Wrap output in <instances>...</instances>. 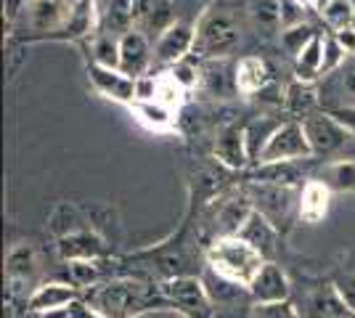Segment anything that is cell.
Here are the masks:
<instances>
[{
	"label": "cell",
	"mask_w": 355,
	"mask_h": 318,
	"mask_svg": "<svg viewBox=\"0 0 355 318\" xmlns=\"http://www.w3.org/2000/svg\"><path fill=\"white\" fill-rule=\"evenodd\" d=\"M119 37L122 35L109 30H96L90 37H85V48L90 51L88 64H101V67L119 69Z\"/></svg>",
	"instance_id": "83f0119b"
},
{
	"label": "cell",
	"mask_w": 355,
	"mask_h": 318,
	"mask_svg": "<svg viewBox=\"0 0 355 318\" xmlns=\"http://www.w3.org/2000/svg\"><path fill=\"white\" fill-rule=\"evenodd\" d=\"M8 318H67V310H59V313H37V310L24 308L21 313H8Z\"/></svg>",
	"instance_id": "b9f144b4"
},
{
	"label": "cell",
	"mask_w": 355,
	"mask_h": 318,
	"mask_svg": "<svg viewBox=\"0 0 355 318\" xmlns=\"http://www.w3.org/2000/svg\"><path fill=\"white\" fill-rule=\"evenodd\" d=\"M302 318H355V316L345 308L334 284H329V287H318L315 292L308 294V300L302 305Z\"/></svg>",
	"instance_id": "d4e9b609"
},
{
	"label": "cell",
	"mask_w": 355,
	"mask_h": 318,
	"mask_svg": "<svg viewBox=\"0 0 355 318\" xmlns=\"http://www.w3.org/2000/svg\"><path fill=\"white\" fill-rule=\"evenodd\" d=\"M67 318H104V316H101V313H96V310H93V308L80 297L77 303H72L69 308H67Z\"/></svg>",
	"instance_id": "ab89813d"
},
{
	"label": "cell",
	"mask_w": 355,
	"mask_h": 318,
	"mask_svg": "<svg viewBox=\"0 0 355 318\" xmlns=\"http://www.w3.org/2000/svg\"><path fill=\"white\" fill-rule=\"evenodd\" d=\"M279 14H282V30L308 21V8L297 0H279Z\"/></svg>",
	"instance_id": "74e56055"
},
{
	"label": "cell",
	"mask_w": 355,
	"mask_h": 318,
	"mask_svg": "<svg viewBox=\"0 0 355 318\" xmlns=\"http://www.w3.org/2000/svg\"><path fill=\"white\" fill-rule=\"evenodd\" d=\"M326 3H329V0H315V6H318V11H321V8H324Z\"/></svg>",
	"instance_id": "ee69618b"
},
{
	"label": "cell",
	"mask_w": 355,
	"mask_h": 318,
	"mask_svg": "<svg viewBox=\"0 0 355 318\" xmlns=\"http://www.w3.org/2000/svg\"><path fill=\"white\" fill-rule=\"evenodd\" d=\"M205 263L215 276H220L223 281L247 289L268 260L260 249H254L247 239H241L236 233V236L212 239L205 247Z\"/></svg>",
	"instance_id": "5b68a950"
},
{
	"label": "cell",
	"mask_w": 355,
	"mask_h": 318,
	"mask_svg": "<svg viewBox=\"0 0 355 318\" xmlns=\"http://www.w3.org/2000/svg\"><path fill=\"white\" fill-rule=\"evenodd\" d=\"M85 228H90V223L85 220V207H77L74 202H59L48 218V231L53 239L69 236V233L85 231Z\"/></svg>",
	"instance_id": "484cf974"
},
{
	"label": "cell",
	"mask_w": 355,
	"mask_h": 318,
	"mask_svg": "<svg viewBox=\"0 0 355 318\" xmlns=\"http://www.w3.org/2000/svg\"><path fill=\"white\" fill-rule=\"evenodd\" d=\"M252 210H254V202H252L247 186L244 188L225 186L215 197H209L199 210L189 207V215L193 218V226H196L202 244L207 247L212 239L236 236L252 215Z\"/></svg>",
	"instance_id": "3957f363"
},
{
	"label": "cell",
	"mask_w": 355,
	"mask_h": 318,
	"mask_svg": "<svg viewBox=\"0 0 355 318\" xmlns=\"http://www.w3.org/2000/svg\"><path fill=\"white\" fill-rule=\"evenodd\" d=\"M305 136L311 141L313 157H324V159H340L355 143V138L347 133V127L342 125L331 112L315 109L308 117H302Z\"/></svg>",
	"instance_id": "9c48e42d"
},
{
	"label": "cell",
	"mask_w": 355,
	"mask_h": 318,
	"mask_svg": "<svg viewBox=\"0 0 355 318\" xmlns=\"http://www.w3.org/2000/svg\"><path fill=\"white\" fill-rule=\"evenodd\" d=\"M247 292H250L252 303H282L292 297V281L279 263L268 260L260 273L252 279Z\"/></svg>",
	"instance_id": "e0dca14e"
},
{
	"label": "cell",
	"mask_w": 355,
	"mask_h": 318,
	"mask_svg": "<svg viewBox=\"0 0 355 318\" xmlns=\"http://www.w3.org/2000/svg\"><path fill=\"white\" fill-rule=\"evenodd\" d=\"M331 188L321 178H308L300 188V223L315 226L329 215V202H331Z\"/></svg>",
	"instance_id": "44dd1931"
},
{
	"label": "cell",
	"mask_w": 355,
	"mask_h": 318,
	"mask_svg": "<svg viewBox=\"0 0 355 318\" xmlns=\"http://www.w3.org/2000/svg\"><path fill=\"white\" fill-rule=\"evenodd\" d=\"M284 109H286L295 120H302V117H308L311 112L321 109L318 82H315V80H300V77H295V80L289 82V88L284 91Z\"/></svg>",
	"instance_id": "cb8c5ba5"
},
{
	"label": "cell",
	"mask_w": 355,
	"mask_h": 318,
	"mask_svg": "<svg viewBox=\"0 0 355 318\" xmlns=\"http://www.w3.org/2000/svg\"><path fill=\"white\" fill-rule=\"evenodd\" d=\"M154 61V48H151V37L138 27L125 32L119 37V69L133 77H141L148 72Z\"/></svg>",
	"instance_id": "ac0fdd59"
},
{
	"label": "cell",
	"mask_w": 355,
	"mask_h": 318,
	"mask_svg": "<svg viewBox=\"0 0 355 318\" xmlns=\"http://www.w3.org/2000/svg\"><path fill=\"white\" fill-rule=\"evenodd\" d=\"M315 178H321L334 194H355V159L353 157L329 159Z\"/></svg>",
	"instance_id": "4316f807"
},
{
	"label": "cell",
	"mask_w": 355,
	"mask_h": 318,
	"mask_svg": "<svg viewBox=\"0 0 355 318\" xmlns=\"http://www.w3.org/2000/svg\"><path fill=\"white\" fill-rule=\"evenodd\" d=\"M106 263L109 258L104 260H64V265H67V281H72L74 287L80 289H88L93 284H98V281H104L109 279L106 276Z\"/></svg>",
	"instance_id": "4dcf8cb0"
},
{
	"label": "cell",
	"mask_w": 355,
	"mask_h": 318,
	"mask_svg": "<svg viewBox=\"0 0 355 318\" xmlns=\"http://www.w3.org/2000/svg\"><path fill=\"white\" fill-rule=\"evenodd\" d=\"M138 120L146 125L148 130H157V133H164V130H173L175 127V109L164 106L162 101H135L133 104Z\"/></svg>",
	"instance_id": "1f68e13d"
},
{
	"label": "cell",
	"mask_w": 355,
	"mask_h": 318,
	"mask_svg": "<svg viewBox=\"0 0 355 318\" xmlns=\"http://www.w3.org/2000/svg\"><path fill=\"white\" fill-rule=\"evenodd\" d=\"M334 289L340 294V300L345 303V308L355 316V271H345L340 276H334Z\"/></svg>",
	"instance_id": "f35d334b"
},
{
	"label": "cell",
	"mask_w": 355,
	"mask_h": 318,
	"mask_svg": "<svg viewBox=\"0 0 355 318\" xmlns=\"http://www.w3.org/2000/svg\"><path fill=\"white\" fill-rule=\"evenodd\" d=\"M282 122H284L282 117H270V114H257L250 122H244V136H247V146H250L252 165L257 162V157L266 149L270 136L282 127Z\"/></svg>",
	"instance_id": "f1b7e54d"
},
{
	"label": "cell",
	"mask_w": 355,
	"mask_h": 318,
	"mask_svg": "<svg viewBox=\"0 0 355 318\" xmlns=\"http://www.w3.org/2000/svg\"><path fill=\"white\" fill-rule=\"evenodd\" d=\"M88 80L93 91L104 96L114 104L133 106L135 104V77L122 72V69H112V67H101V64H88Z\"/></svg>",
	"instance_id": "9a60e30c"
},
{
	"label": "cell",
	"mask_w": 355,
	"mask_h": 318,
	"mask_svg": "<svg viewBox=\"0 0 355 318\" xmlns=\"http://www.w3.org/2000/svg\"><path fill=\"white\" fill-rule=\"evenodd\" d=\"M321 19L329 32H340L355 24V3L353 0H329L321 8Z\"/></svg>",
	"instance_id": "d6a6232c"
},
{
	"label": "cell",
	"mask_w": 355,
	"mask_h": 318,
	"mask_svg": "<svg viewBox=\"0 0 355 318\" xmlns=\"http://www.w3.org/2000/svg\"><path fill=\"white\" fill-rule=\"evenodd\" d=\"M305 159H315V157H313L311 141L305 136L302 122L295 117L282 122V127L270 136L266 149L257 157V162H305Z\"/></svg>",
	"instance_id": "8fae6325"
},
{
	"label": "cell",
	"mask_w": 355,
	"mask_h": 318,
	"mask_svg": "<svg viewBox=\"0 0 355 318\" xmlns=\"http://www.w3.org/2000/svg\"><path fill=\"white\" fill-rule=\"evenodd\" d=\"M56 255L64 260H104L112 255V244L106 242L104 233H98L96 228H85L69 236L56 239Z\"/></svg>",
	"instance_id": "2e32d148"
},
{
	"label": "cell",
	"mask_w": 355,
	"mask_h": 318,
	"mask_svg": "<svg viewBox=\"0 0 355 318\" xmlns=\"http://www.w3.org/2000/svg\"><path fill=\"white\" fill-rule=\"evenodd\" d=\"M270 85V67L263 56H241L236 61V93L241 96H260Z\"/></svg>",
	"instance_id": "603a6c76"
},
{
	"label": "cell",
	"mask_w": 355,
	"mask_h": 318,
	"mask_svg": "<svg viewBox=\"0 0 355 318\" xmlns=\"http://www.w3.org/2000/svg\"><path fill=\"white\" fill-rule=\"evenodd\" d=\"M199 244H202V239L196 233L193 218L186 212L183 226L178 228V233L125 258V263H138V268L157 273L159 281L175 279V276H199L202 260H205V247H199Z\"/></svg>",
	"instance_id": "7a4b0ae2"
},
{
	"label": "cell",
	"mask_w": 355,
	"mask_h": 318,
	"mask_svg": "<svg viewBox=\"0 0 355 318\" xmlns=\"http://www.w3.org/2000/svg\"><path fill=\"white\" fill-rule=\"evenodd\" d=\"M241 35H244V24H241V16L236 14V8L215 0L196 19V37H193L191 56H196L199 61L228 59L241 43Z\"/></svg>",
	"instance_id": "277c9868"
},
{
	"label": "cell",
	"mask_w": 355,
	"mask_h": 318,
	"mask_svg": "<svg viewBox=\"0 0 355 318\" xmlns=\"http://www.w3.org/2000/svg\"><path fill=\"white\" fill-rule=\"evenodd\" d=\"M302 188V186H300ZM300 188L297 186H270V183H247L254 210L263 212L279 233L286 236L295 220H300Z\"/></svg>",
	"instance_id": "52a82bcc"
},
{
	"label": "cell",
	"mask_w": 355,
	"mask_h": 318,
	"mask_svg": "<svg viewBox=\"0 0 355 318\" xmlns=\"http://www.w3.org/2000/svg\"><path fill=\"white\" fill-rule=\"evenodd\" d=\"M193 37H196V24L178 19L175 24H170V27L157 37L151 67L170 69V67H175L178 61L189 59L193 51Z\"/></svg>",
	"instance_id": "4fadbf2b"
},
{
	"label": "cell",
	"mask_w": 355,
	"mask_h": 318,
	"mask_svg": "<svg viewBox=\"0 0 355 318\" xmlns=\"http://www.w3.org/2000/svg\"><path fill=\"white\" fill-rule=\"evenodd\" d=\"M247 183H270V186H302L308 181L302 162H257L247 167Z\"/></svg>",
	"instance_id": "ffe728a7"
},
{
	"label": "cell",
	"mask_w": 355,
	"mask_h": 318,
	"mask_svg": "<svg viewBox=\"0 0 355 318\" xmlns=\"http://www.w3.org/2000/svg\"><path fill=\"white\" fill-rule=\"evenodd\" d=\"M77 0H27L21 14L8 27V35L21 43L56 40L64 24L69 21Z\"/></svg>",
	"instance_id": "8992f818"
},
{
	"label": "cell",
	"mask_w": 355,
	"mask_h": 318,
	"mask_svg": "<svg viewBox=\"0 0 355 318\" xmlns=\"http://www.w3.org/2000/svg\"><path fill=\"white\" fill-rule=\"evenodd\" d=\"M159 289H162L170 310L180 313L183 318H215L212 297L199 276L167 279V281H159Z\"/></svg>",
	"instance_id": "30bf717a"
},
{
	"label": "cell",
	"mask_w": 355,
	"mask_h": 318,
	"mask_svg": "<svg viewBox=\"0 0 355 318\" xmlns=\"http://www.w3.org/2000/svg\"><path fill=\"white\" fill-rule=\"evenodd\" d=\"M43 276V263H40V252L35 249L30 242H16L8 255H6V287H8V303L27 305L30 294L40 287Z\"/></svg>",
	"instance_id": "ba28073f"
},
{
	"label": "cell",
	"mask_w": 355,
	"mask_h": 318,
	"mask_svg": "<svg viewBox=\"0 0 355 318\" xmlns=\"http://www.w3.org/2000/svg\"><path fill=\"white\" fill-rule=\"evenodd\" d=\"M347 59V51L342 48V43L337 40L334 32H324V64H321V77L334 72L342 61Z\"/></svg>",
	"instance_id": "8d00e7d4"
},
{
	"label": "cell",
	"mask_w": 355,
	"mask_h": 318,
	"mask_svg": "<svg viewBox=\"0 0 355 318\" xmlns=\"http://www.w3.org/2000/svg\"><path fill=\"white\" fill-rule=\"evenodd\" d=\"M83 300L104 318H141L151 310H170L159 284L138 276H109L83 289Z\"/></svg>",
	"instance_id": "6da1fadb"
},
{
	"label": "cell",
	"mask_w": 355,
	"mask_h": 318,
	"mask_svg": "<svg viewBox=\"0 0 355 318\" xmlns=\"http://www.w3.org/2000/svg\"><path fill=\"white\" fill-rule=\"evenodd\" d=\"M252 19L263 30L282 32V14H279V0H252L250 3Z\"/></svg>",
	"instance_id": "836d02e7"
},
{
	"label": "cell",
	"mask_w": 355,
	"mask_h": 318,
	"mask_svg": "<svg viewBox=\"0 0 355 318\" xmlns=\"http://www.w3.org/2000/svg\"><path fill=\"white\" fill-rule=\"evenodd\" d=\"M297 3H302L308 11H311V8H318V6H315V0H297Z\"/></svg>",
	"instance_id": "7bdbcfd3"
},
{
	"label": "cell",
	"mask_w": 355,
	"mask_h": 318,
	"mask_svg": "<svg viewBox=\"0 0 355 318\" xmlns=\"http://www.w3.org/2000/svg\"><path fill=\"white\" fill-rule=\"evenodd\" d=\"M321 109H355V53H347L334 72L318 80Z\"/></svg>",
	"instance_id": "7c38bea8"
},
{
	"label": "cell",
	"mask_w": 355,
	"mask_h": 318,
	"mask_svg": "<svg viewBox=\"0 0 355 318\" xmlns=\"http://www.w3.org/2000/svg\"><path fill=\"white\" fill-rule=\"evenodd\" d=\"M239 236L247 239L254 249H260V252L266 255V260H273L276 249H279V242H282L279 228L273 226L266 215L257 210H252V215L247 218V223H244L241 231H239Z\"/></svg>",
	"instance_id": "7402d4cb"
},
{
	"label": "cell",
	"mask_w": 355,
	"mask_h": 318,
	"mask_svg": "<svg viewBox=\"0 0 355 318\" xmlns=\"http://www.w3.org/2000/svg\"><path fill=\"white\" fill-rule=\"evenodd\" d=\"M321 64H324V32H318L308 46L295 56V75L300 80H321Z\"/></svg>",
	"instance_id": "f546056e"
},
{
	"label": "cell",
	"mask_w": 355,
	"mask_h": 318,
	"mask_svg": "<svg viewBox=\"0 0 355 318\" xmlns=\"http://www.w3.org/2000/svg\"><path fill=\"white\" fill-rule=\"evenodd\" d=\"M250 316L252 318H302V310L292 300H282V303H254Z\"/></svg>",
	"instance_id": "d590c367"
},
{
	"label": "cell",
	"mask_w": 355,
	"mask_h": 318,
	"mask_svg": "<svg viewBox=\"0 0 355 318\" xmlns=\"http://www.w3.org/2000/svg\"><path fill=\"white\" fill-rule=\"evenodd\" d=\"M329 112V109H326ZM331 114L347 127V133L355 138V109H331Z\"/></svg>",
	"instance_id": "60d3db41"
},
{
	"label": "cell",
	"mask_w": 355,
	"mask_h": 318,
	"mask_svg": "<svg viewBox=\"0 0 355 318\" xmlns=\"http://www.w3.org/2000/svg\"><path fill=\"white\" fill-rule=\"evenodd\" d=\"M279 35H282V46L286 48V53H289V56H297V53L318 35V30L305 21V24H297V27H286V30H282Z\"/></svg>",
	"instance_id": "e575fe53"
},
{
	"label": "cell",
	"mask_w": 355,
	"mask_h": 318,
	"mask_svg": "<svg viewBox=\"0 0 355 318\" xmlns=\"http://www.w3.org/2000/svg\"><path fill=\"white\" fill-rule=\"evenodd\" d=\"M80 297H83V289L74 287L72 281H43L30 294L24 308L37 310V313H59V310H67L72 303H77Z\"/></svg>",
	"instance_id": "d6986e66"
},
{
	"label": "cell",
	"mask_w": 355,
	"mask_h": 318,
	"mask_svg": "<svg viewBox=\"0 0 355 318\" xmlns=\"http://www.w3.org/2000/svg\"><path fill=\"white\" fill-rule=\"evenodd\" d=\"M212 154H215V162L220 167L231 170V173H244L252 165L244 125H239V122L223 125L220 130H218V138H215Z\"/></svg>",
	"instance_id": "5bb4252c"
}]
</instances>
